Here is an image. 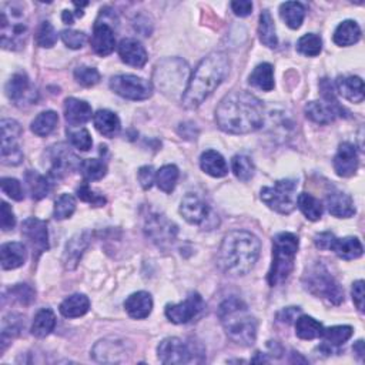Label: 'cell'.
I'll list each match as a JSON object with an SVG mask.
<instances>
[{
    "label": "cell",
    "instance_id": "obj_1",
    "mask_svg": "<svg viewBox=\"0 0 365 365\" xmlns=\"http://www.w3.org/2000/svg\"><path fill=\"white\" fill-rule=\"evenodd\" d=\"M219 127L230 134H248L264 123V106L256 96L247 91L227 94L216 110Z\"/></svg>",
    "mask_w": 365,
    "mask_h": 365
},
{
    "label": "cell",
    "instance_id": "obj_2",
    "mask_svg": "<svg viewBox=\"0 0 365 365\" xmlns=\"http://www.w3.org/2000/svg\"><path fill=\"white\" fill-rule=\"evenodd\" d=\"M230 71L227 54L214 52L199 63L183 93V106L186 109H197L207 100L213 91L223 83Z\"/></svg>",
    "mask_w": 365,
    "mask_h": 365
},
{
    "label": "cell",
    "instance_id": "obj_3",
    "mask_svg": "<svg viewBox=\"0 0 365 365\" xmlns=\"http://www.w3.org/2000/svg\"><path fill=\"white\" fill-rule=\"evenodd\" d=\"M261 252L260 240L248 232L228 233L219 250L217 261L225 274L241 277L253 270Z\"/></svg>",
    "mask_w": 365,
    "mask_h": 365
},
{
    "label": "cell",
    "instance_id": "obj_4",
    "mask_svg": "<svg viewBox=\"0 0 365 365\" xmlns=\"http://www.w3.org/2000/svg\"><path fill=\"white\" fill-rule=\"evenodd\" d=\"M219 317L223 324V329L230 340L236 344L253 345L257 338V320L254 316L250 314L247 305L232 297L225 300L219 309Z\"/></svg>",
    "mask_w": 365,
    "mask_h": 365
},
{
    "label": "cell",
    "instance_id": "obj_5",
    "mask_svg": "<svg viewBox=\"0 0 365 365\" xmlns=\"http://www.w3.org/2000/svg\"><path fill=\"white\" fill-rule=\"evenodd\" d=\"M300 240L293 233H278L273 239V264L268 272V284L277 287L283 284L294 270V260Z\"/></svg>",
    "mask_w": 365,
    "mask_h": 365
},
{
    "label": "cell",
    "instance_id": "obj_6",
    "mask_svg": "<svg viewBox=\"0 0 365 365\" xmlns=\"http://www.w3.org/2000/svg\"><path fill=\"white\" fill-rule=\"evenodd\" d=\"M0 36L6 50H21L29 37V26L23 9L17 3H5L0 10Z\"/></svg>",
    "mask_w": 365,
    "mask_h": 365
},
{
    "label": "cell",
    "instance_id": "obj_7",
    "mask_svg": "<svg viewBox=\"0 0 365 365\" xmlns=\"http://www.w3.org/2000/svg\"><path fill=\"white\" fill-rule=\"evenodd\" d=\"M302 284L307 291L334 305H338L344 301V291L341 290L340 284L321 263H316L307 268L302 277Z\"/></svg>",
    "mask_w": 365,
    "mask_h": 365
},
{
    "label": "cell",
    "instance_id": "obj_8",
    "mask_svg": "<svg viewBox=\"0 0 365 365\" xmlns=\"http://www.w3.org/2000/svg\"><path fill=\"white\" fill-rule=\"evenodd\" d=\"M188 66L179 57L162 60L153 74V80L156 86L167 96H176L184 93V85L187 82Z\"/></svg>",
    "mask_w": 365,
    "mask_h": 365
},
{
    "label": "cell",
    "instance_id": "obj_9",
    "mask_svg": "<svg viewBox=\"0 0 365 365\" xmlns=\"http://www.w3.org/2000/svg\"><path fill=\"white\" fill-rule=\"evenodd\" d=\"M297 183L294 180H278L272 187L261 190V200L265 206L280 214H290L297 206Z\"/></svg>",
    "mask_w": 365,
    "mask_h": 365
},
{
    "label": "cell",
    "instance_id": "obj_10",
    "mask_svg": "<svg viewBox=\"0 0 365 365\" xmlns=\"http://www.w3.org/2000/svg\"><path fill=\"white\" fill-rule=\"evenodd\" d=\"M110 89L127 100H146L151 98L153 85L139 76L118 74L110 79Z\"/></svg>",
    "mask_w": 365,
    "mask_h": 365
},
{
    "label": "cell",
    "instance_id": "obj_11",
    "mask_svg": "<svg viewBox=\"0 0 365 365\" xmlns=\"http://www.w3.org/2000/svg\"><path fill=\"white\" fill-rule=\"evenodd\" d=\"M157 354H159V360L167 365L200 362L197 360V355H203V354H199L197 349L195 347V342L187 344L183 340L176 338V337H170V338L163 340L159 344Z\"/></svg>",
    "mask_w": 365,
    "mask_h": 365
},
{
    "label": "cell",
    "instance_id": "obj_12",
    "mask_svg": "<svg viewBox=\"0 0 365 365\" xmlns=\"http://www.w3.org/2000/svg\"><path fill=\"white\" fill-rule=\"evenodd\" d=\"M2 129V163L6 166H17L23 160V151L19 139L22 136V127L16 120L3 119Z\"/></svg>",
    "mask_w": 365,
    "mask_h": 365
},
{
    "label": "cell",
    "instance_id": "obj_13",
    "mask_svg": "<svg viewBox=\"0 0 365 365\" xmlns=\"http://www.w3.org/2000/svg\"><path fill=\"white\" fill-rule=\"evenodd\" d=\"M47 157L50 162L49 175L53 179H63L69 176L71 171L80 170L82 166V160L65 143L50 147L47 151Z\"/></svg>",
    "mask_w": 365,
    "mask_h": 365
},
{
    "label": "cell",
    "instance_id": "obj_14",
    "mask_svg": "<svg viewBox=\"0 0 365 365\" xmlns=\"http://www.w3.org/2000/svg\"><path fill=\"white\" fill-rule=\"evenodd\" d=\"M204 309V301L199 293H190L188 297L179 304L166 307V317L173 324H187L195 320Z\"/></svg>",
    "mask_w": 365,
    "mask_h": 365
},
{
    "label": "cell",
    "instance_id": "obj_15",
    "mask_svg": "<svg viewBox=\"0 0 365 365\" xmlns=\"http://www.w3.org/2000/svg\"><path fill=\"white\" fill-rule=\"evenodd\" d=\"M146 234L159 247H167L177 237V225L163 214H151L146 220Z\"/></svg>",
    "mask_w": 365,
    "mask_h": 365
},
{
    "label": "cell",
    "instance_id": "obj_16",
    "mask_svg": "<svg viewBox=\"0 0 365 365\" xmlns=\"http://www.w3.org/2000/svg\"><path fill=\"white\" fill-rule=\"evenodd\" d=\"M22 234L33 250L34 260H39L42 253L49 250V232L46 221L36 217L26 219L22 224Z\"/></svg>",
    "mask_w": 365,
    "mask_h": 365
},
{
    "label": "cell",
    "instance_id": "obj_17",
    "mask_svg": "<svg viewBox=\"0 0 365 365\" xmlns=\"http://www.w3.org/2000/svg\"><path fill=\"white\" fill-rule=\"evenodd\" d=\"M5 90L8 98L17 106H22L25 103L33 104L37 100V91L32 87L26 73L13 74L6 83Z\"/></svg>",
    "mask_w": 365,
    "mask_h": 365
},
{
    "label": "cell",
    "instance_id": "obj_18",
    "mask_svg": "<svg viewBox=\"0 0 365 365\" xmlns=\"http://www.w3.org/2000/svg\"><path fill=\"white\" fill-rule=\"evenodd\" d=\"M91 47L96 54L102 57L109 56L113 53L114 47H116V37H114V30L107 22V19L100 13L98 22L94 25L93 34L90 39Z\"/></svg>",
    "mask_w": 365,
    "mask_h": 365
},
{
    "label": "cell",
    "instance_id": "obj_19",
    "mask_svg": "<svg viewBox=\"0 0 365 365\" xmlns=\"http://www.w3.org/2000/svg\"><path fill=\"white\" fill-rule=\"evenodd\" d=\"M304 110L305 116L318 124H329L334 122L338 116H345V110L338 104L337 100L310 102Z\"/></svg>",
    "mask_w": 365,
    "mask_h": 365
},
{
    "label": "cell",
    "instance_id": "obj_20",
    "mask_svg": "<svg viewBox=\"0 0 365 365\" xmlns=\"http://www.w3.org/2000/svg\"><path fill=\"white\" fill-rule=\"evenodd\" d=\"M180 214L190 224L203 225L210 217V207L197 195L188 193L181 200Z\"/></svg>",
    "mask_w": 365,
    "mask_h": 365
},
{
    "label": "cell",
    "instance_id": "obj_21",
    "mask_svg": "<svg viewBox=\"0 0 365 365\" xmlns=\"http://www.w3.org/2000/svg\"><path fill=\"white\" fill-rule=\"evenodd\" d=\"M360 166L358 153L353 143H341L334 157V170L340 177L354 176Z\"/></svg>",
    "mask_w": 365,
    "mask_h": 365
},
{
    "label": "cell",
    "instance_id": "obj_22",
    "mask_svg": "<svg viewBox=\"0 0 365 365\" xmlns=\"http://www.w3.org/2000/svg\"><path fill=\"white\" fill-rule=\"evenodd\" d=\"M119 56L123 63L133 67H143L147 63V52L144 46L136 39H123L119 45Z\"/></svg>",
    "mask_w": 365,
    "mask_h": 365
},
{
    "label": "cell",
    "instance_id": "obj_23",
    "mask_svg": "<svg viewBox=\"0 0 365 365\" xmlns=\"http://www.w3.org/2000/svg\"><path fill=\"white\" fill-rule=\"evenodd\" d=\"M353 333L354 330L350 325H335L330 327V329H324L320 337L324 340V342L321 344L320 350L324 354H333L334 349L345 344L353 337Z\"/></svg>",
    "mask_w": 365,
    "mask_h": 365
},
{
    "label": "cell",
    "instance_id": "obj_24",
    "mask_svg": "<svg viewBox=\"0 0 365 365\" xmlns=\"http://www.w3.org/2000/svg\"><path fill=\"white\" fill-rule=\"evenodd\" d=\"M325 204L330 211V214L338 219H350L357 211L353 199L340 190H333L331 193L327 195Z\"/></svg>",
    "mask_w": 365,
    "mask_h": 365
},
{
    "label": "cell",
    "instance_id": "obj_25",
    "mask_svg": "<svg viewBox=\"0 0 365 365\" xmlns=\"http://www.w3.org/2000/svg\"><path fill=\"white\" fill-rule=\"evenodd\" d=\"M89 244H90V234L87 232L80 233L78 236H74L71 240H69L63 253V264L66 270H74V268L78 267Z\"/></svg>",
    "mask_w": 365,
    "mask_h": 365
},
{
    "label": "cell",
    "instance_id": "obj_26",
    "mask_svg": "<svg viewBox=\"0 0 365 365\" xmlns=\"http://www.w3.org/2000/svg\"><path fill=\"white\" fill-rule=\"evenodd\" d=\"M91 106L76 98H69L65 100V118L71 127L86 124L91 119Z\"/></svg>",
    "mask_w": 365,
    "mask_h": 365
},
{
    "label": "cell",
    "instance_id": "obj_27",
    "mask_svg": "<svg viewBox=\"0 0 365 365\" xmlns=\"http://www.w3.org/2000/svg\"><path fill=\"white\" fill-rule=\"evenodd\" d=\"M27 252L23 243H6L0 248V261H2L3 270H14L26 263Z\"/></svg>",
    "mask_w": 365,
    "mask_h": 365
},
{
    "label": "cell",
    "instance_id": "obj_28",
    "mask_svg": "<svg viewBox=\"0 0 365 365\" xmlns=\"http://www.w3.org/2000/svg\"><path fill=\"white\" fill-rule=\"evenodd\" d=\"M124 309L131 318L144 320L151 314L153 298L146 291L134 293L124 301Z\"/></svg>",
    "mask_w": 365,
    "mask_h": 365
},
{
    "label": "cell",
    "instance_id": "obj_29",
    "mask_svg": "<svg viewBox=\"0 0 365 365\" xmlns=\"http://www.w3.org/2000/svg\"><path fill=\"white\" fill-rule=\"evenodd\" d=\"M335 86L338 93L347 100L353 103L364 100V83L358 76H340Z\"/></svg>",
    "mask_w": 365,
    "mask_h": 365
},
{
    "label": "cell",
    "instance_id": "obj_30",
    "mask_svg": "<svg viewBox=\"0 0 365 365\" xmlns=\"http://www.w3.org/2000/svg\"><path fill=\"white\" fill-rule=\"evenodd\" d=\"M126 354V347L120 341L102 340L94 345L93 358L100 362H119V355Z\"/></svg>",
    "mask_w": 365,
    "mask_h": 365
},
{
    "label": "cell",
    "instance_id": "obj_31",
    "mask_svg": "<svg viewBox=\"0 0 365 365\" xmlns=\"http://www.w3.org/2000/svg\"><path fill=\"white\" fill-rule=\"evenodd\" d=\"M200 167L211 177H224L228 175V166L224 157L216 150H207L200 157Z\"/></svg>",
    "mask_w": 365,
    "mask_h": 365
},
{
    "label": "cell",
    "instance_id": "obj_32",
    "mask_svg": "<svg viewBox=\"0 0 365 365\" xmlns=\"http://www.w3.org/2000/svg\"><path fill=\"white\" fill-rule=\"evenodd\" d=\"M330 250L342 260H355L360 258L364 253V247L357 237H334Z\"/></svg>",
    "mask_w": 365,
    "mask_h": 365
},
{
    "label": "cell",
    "instance_id": "obj_33",
    "mask_svg": "<svg viewBox=\"0 0 365 365\" xmlns=\"http://www.w3.org/2000/svg\"><path fill=\"white\" fill-rule=\"evenodd\" d=\"M93 123L98 131L106 137H114L120 131V119L110 110H99L93 114Z\"/></svg>",
    "mask_w": 365,
    "mask_h": 365
},
{
    "label": "cell",
    "instance_id": "obj_34",
    "mask_svg": "<svg viewBox=\"0 0 365 365\" xmlns=\"http://www.w3.org/2000/svg\"><path fill=\"white\" fill-rule=\"evenodd\" d=\"M361 39V29L355 21H344L334 32V43L342 47L353 46Z\"/></svg>",
    "mask_w": 365,
    "mask_h": 365
},
{
    "label": "cell",
    "instance_id": "obj_35",
    "mask_svg": "<svg viewBox=\"0 0 365 365\" xmlns=\"http://www.w3.org/2000/svg\"><path fill=\"white\" fill-rule=\"evenodd\" d=\"M90 309V300L85 294H73L60 304V313L66 318H79Z\"/></svg>",
    "mask_w": 365,
    "mask_h": 365
},
{
    "label": "cell",
    "instance_id": "obj_36",
    "mask_svg": "<svg viewBox=\"0 0 365 365\" xmlns=\"http://www.w3.org/2000/svg\"><path fill=\"white\" fill-rule=\"evenodd\" d=\"M248 83L263 90V91H272L274 89V69L270 63H261L258 65L253 73L250 74Z\"/></svg>",
    "mask_w": 365,
    "mask_h": 365
},
{
    "label": "cell",
    "instance_id": "obj_37",
    "mask_svg": "<svg viewBox=\"0 0 365 365\" xmlns=\"http://www.w3.org/2000/svg\"><path fill=\"white\" fill-rule=\"evenodd\" d=\"M280 16L288 27L297 30L304 22L305 6L300 2H285L280 6Z\"/></svg>",
    "mask_w": 365,
    "mask_h": 365
},
{
    "label": "cell",
    "instance_id": "obj_38",
    "mask_svg": "<svg viewBox=\"0 0 365 365\" xmlns=\"http://www.w3.org/2000/svg\"><path fill=\"white\" fill-rule=\"evenodd\" d=\"M258 37H260V42L270 47V49H276L278 46V37L276 33V25L272 17V13L268 10H264L260 14V25H258Z\"/></svg>",
    "mask_w": 365,
    "mask_h": 365
},
{
    "label": "cell",
    "instance_id": "obj_39",
    "mask_svg": "<svg viewBox=\"0 0 365 365\" xmlns=\"http://www.w3.org/2000/svg\"><path fill=\"white\" fill-rule=\"evenodd\" d=\"M25 181L33 200H42L50 193L49 180L37 171L27 170L25 175Z\"/></svg>",
    "mask_w": 365,
    "mask_h": 365
},
{
    "label": "cell",
    "instance_id": "obj_40",
    "mask_svg": "<svg viewBox=\"0 0 365 365\" xmlns=\"http://www.w3.org/2000/svg\"><path fill=\"white\" fill-rule=\"evenodd\" d=\"M322 330V324L310 316H301L296 320V334L301 340L309 341L320 338Z\"/></svg>",
    "mask_w": 365,
    "mask_h": 365
},
{
    "label": "cell",
    "instance_id": "obj_41",
    "mask_svg": "<svg viewBox=\"0 0 365 365\" xmlns=\"http://www.w3.org/2000/svg\"><path fill=\"white\" fill-rule=\"evenodd\" d=\"M56 327V316L50 309H42L32 324V334L37 338L47 337Z\"/></svg>",
    "mask_w": 365,
    "mask_h": 365
},
{
    "label": "cell",
    "instance_id": "obj_42",
    "mask_svg": "<svg viewBox=\"0 0 365 365\" xmlns=\"http://www.w3.org/2000/svg\"><path fill=\"white\" fill-rule=\"evenodd\" d=\"M57 123H59V116H57V113L53 110H46L42 111L39 116L32 122L30 129L36 136L46 137L56 129Z\"/></svg>",
    "mask_w": 365,
    "mask_h": 365
},
{
    "label": "cell",
    "instance_id": "obj_43",
    "mask_svg": "<svg viewBox=\"0 0 365 365\" xmlns=\"http://www.w3.org/2000/svg\"><path fill=\"white\" fill-rule=\"evenodd\" d=\"M180 171L175 164H167L163 166L159 171H156V184L157 187L164 191V193L170 195L173 193V190L176 188L177 181H179Z\"/></svg>",
    "mask_w": 365,
    "mask_h": 365
},
{
    "label": "cell",
    "instance_id": "obj_44",
    "mask_svg": "<svg viewBox=\"0 0 365 365\" xmlns=\"http://www.w3.org/2000/svg\"><path fill=\"white\" fill-rule=\"evenodd\" d=\"M25 329V318L19 314H9L3 318L2 324V351L6 350L9 340L17 337Z\"/></svg>",
    "mask_w": 365,
    "mask_h": 365
},
{
    "label": "cell",
    "instance_id": "obj_45",
    "mask_svg": "<svg viewBox=\"0 0 365 365\" xmlns=\"http://www.w3.org/2000/svg\"><path fill=\"white\" fill-rule=\"evenodd\" d=\"M297 204H298V208L301 210V213L309 220L317 221L321 219L322 204L314 196H311L309 193H301L297 197Z\"/></svg>",
    "mask_w": 365,
    "mask_h": 365
},
{
    "label": "cell",
    "instance_id": "obj_46",
    "mask_svg": "<svg viewBox=\"0 0 365 365\" xmlns=\"http://www.w3.org/2000/svg\"><path fill=\"white\" fill-rule=\"evenodd\" d=\"M80 173L85 181H98L107 175V166L99 159H86L82 162Z\"/></svg>",
    "mask_w": 365,
    "mask_h": 365
},
{
    "label": "cell",
    "instance_id": "obj_47",
    "mask_svg": "<svg viewBox=\"0 0 365 365\" xmlns=\"http://www.w3.org/2000/svg\"><path fill=\"white\" fill-rule=\"evenodd\" d=\"M232 168H233L234 176L241 181L252 180L254 176V173H256V167H254L253 160L245 155L234 156L232 160Z\"/></svg>",
    "mask_w": 365,
    "mask_h": 365
},
{
    "label": "cell",
    "instance_id": "obj_48",
    "mask_svg": "<svg viewBox=\"0 0 365 365\" xmlns=\"http://www.w3.org/2000/svg\"><path fill=\"white\" fill-rule=\"evenodd\" d=\"M321 49H322L321 37L314 34V33L304 34L302 37H300V41L297 42V50L304 56L316 57L321 53Z\"/></svg>",
    "mask_w": 365,
    "mask_h": 365
},
{
    "label": "cell",
    "instance_id": "obj_49",
    "mask_svg": "<svg viewBox=\"0 0 365 365\" xmlns=\"http://www.w3.org/2000/svg\"><path fill=\"white\" fill-rule=\"evenodd\" d=\"M76 211V199L71 195H62L54 203L53 216L56 220H66Z\"/></svg>",
    "mask_w": 365,
    "mask_h": 365
},
{
    "label": "cell",
    "instance_id": "obj_50",
    "mask_svg": "<svg viewBox=\"0 0 365 365\" xmlns=\"http://www.w3.org/2000/svg\"><path fill=\"white\" fill-rule=\"evenodd\" d=\"M74 79L83 87H91L100 82V73L94 67L79 66L74 70Z\"/></svg>",
    "mask_w": 365,
    "mask_h": 365
},
{
    "label": "cell",
    "instance_id": "obj_51",
    "mask_svg": "<svg viewBox=\"0 0 365 365\" xmlns=\"http://www.w3.org/2000/svg\"><path fill=\"white\" fill-rule=\"evenodd\" d=\"M57 42V33L50 22H43L36 32V43L41 47L50 49Z\"/></svg>",
    "mask_w": 365,
    "mask_h": 365
},
{
    "label": "cell",
    "instance_id": "obj_52",
    "mask_svg": "<svg viewBox=\"0 0 365 365\" xmlns=\"http://www.w3.org/2000/svg\"><path fill=\"white\" fill-rule=\"evenodd\" d=\"M67 137L73 147H76L80 151H89L93 146V140L87 129H78L67 131Z\"/></svg>",
    "mask_w": 365,
    "mask_h": 365
},
{
    "label": "cell",
    "instance_id": "obj_53",
    "mask_svg": "<svg viewBox=\"0 0 365 365\" xmlns=\"http://www.w3.org/2000/svg\"><path fill=\"white\" fill-rule=\"evenodd\" d=\"M62 36V41L63 43L73 49V50H78V49H82L86 42H87V36L83 33V32H79V30H71V29H66L60 33Z\"/></svg>",
    "mask_w": 365,
    "mask_h": 365
},
{
    "label": "cell",
    "instance_id": "obj_54",
    "mask_svg": "<svg viewBox=\"0 0 365 365\" xmlns=\"http://www.w3.org/2000/svg\"><path fill=\"white\" fill-rule=\"evenodd\" d=\"M0 186H2L3 193L8 195L12 200L22 201L25 199L23 188H22V184L19 180L12 179V177H3L2 181H0Z\"/></svg>",
    "mask_w": 365,
    "mask_h": 365
},
{
    "label": "cell",
    "instance_id": "obj_55",
    "mask_svg": "<svg viewBox=\"0 0 365 365\" xmlns=\"http://www.w3.org/2000/svg\"><path fill=\"white\" fill-rule=\"evenodd\" d=\"M9 293H10V298H13L19 304H23V305H29L34 300L33 288L29 287L27 284H17L13 288H10Z\"/></svg>",
    "mask_w": 365,
    "mask_h": 365
},
{
    "label": "cell",
    "instance_id": "obj_56",
    "mask_svg": "<svg viewBox=\"0 0 365 365\" xmlns=\"http://www.w3.org/2000/svg\"><path fill=\"white\" fill-rule=\"evenodd\" d=\"M76 193H78V197L82 201L89 203L93 207H102V206H104L107 203V200L103 196L96 195L94 191L89 187L87 183H83L80 187H78V191H76Z\"/></svg>",
    "mask_w": 365,
    "mask_h": 365
},
{
    "label": "cell",
    "instance_id": "obj_57",
    "mask_svg": "<svg viewBox=\"0 0 365 365\" xmlns=\"http://www.w3.org/2000/svg\"><path fill=\"white\" fill-rule=\"evenodd\" d=\"M0 216H2L0 217V225H2L3 232H10V230L14 228L16 219H14L12 207L6 201H2V207H0Z\"/></svg>",
    "mask_w": 365,
    "mask_h": 365
},
{
    "label": "cell",
    "instance_id": "obj_58",
    "mask_svg": "<svg viewBox=\"0 0 365 365\" xmlns=\"http://www.w3.org/2000/svg\"><path fill=\"white\" fill-rule=\"evenodd\" d=\"M137 177H139V183L142 184V187L144 190H148L151 188L153 183L156 181V171L151 166H143L139 168Z\"/></svg>",
    "mask_w": 365,
    "mask_h": 365
},
{
    "label": "cell",
    "instance_id": "obj_59",
    "mask_svg": "<svg viewBox=\"0 0 365 365\" xmlns=\"http://www.w3.org/2000/svg\"><path fill=\"white\" fill-rule=\"evenodd\" d=\"M353 300L360 313H364V281L358 280L353 284Z\"/></svg>",
    "mask_w": 365,
    "mask_h": 365
},
{
    "label": "cell",
    "instance_id": "obj_60",
    "mask_svg": "<svg viewBox=\"0 0 365 365\" xmlns=\"http://www.w3.org/2000/svg\"><path fill=\"white\" fill-rule=\"evenodd\" d=\"M232 9L236 16L247 17L253 12V3L248 0H236V2H232Z\"/></svg>",
    "mask_w": 365,
    "mask_h": 365
},
{
    "label": "cell",
    "instance_id": "obj_61",
    "mask_svg": "<svg viewBox=\"0 0 365 365\" xmlns=\"http://www.w3.org/2000/svg\"><path fill=\"white\" fill-rule=\"evenodd\" d=\"M334 234L333 233H321V234H317L316 239H314V243L316 245L320 248V250H330L331 247V243L334 240Z\"/></svg>",
    "mask_w": 365,
    "mask_h": 365
},
{
    "label": "cell",
    "instance_id": "obj_62",
    "mask_svg": "<svg viewBox=\"0 0 365 365\" xmlns=\"http://www.w3.org/2000/svg\"><path fill=\"white\" fill-rule=\"evenodd\" d=\"M300 313V309L298 307H290V309H285L283 311L278 313V320L283 321V322H287L290 324L293 320H296V316Z\"/></svg>",
    "mask_w": 365,
    "mask_h": 365
},
{
    "label": "cell",
    "instance_id": "obj_63",
    "mask_svg": "<svg viewBox=\"0 0 365 365\" xmlns=\"http://www.w3.org/2000/svg\"><path fill=\"white\" fill-rule=\"evenodd\" d=\"M354 353L358 355V358H360V360H362V358H364L365 350H364V341H362V340L357 341V344L354 345Z\"/></svg>",
    "mask_w": 365,
    "mask_h": 365
},
{
    "label": "cell",
    "instance_id": "obj_64",
    "mask_svg": "<svg viewBox=\"0 0 365 365\" xmlns=\"http://www.w3.org/2000/svg\"><path fill=\"white\" fill-rule=\"evenodd\" d=\"M74 17H76L74 12H70V10H65L63 14H62V19H63V22H65L66 25H73Z\"/></svg>",
    "mask_w": 365,
    "mask_h": 365
}]
</instances>
